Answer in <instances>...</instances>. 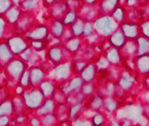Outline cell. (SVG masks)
I'll use <instances>...</instances> for the list:
<instances>
[{"instance_id": "6da1fadb", "label": "cell", "mask_w": 149, "mask_h": 126, "mask_svg": "<svg viewBox=\"0 0 149 126\" xmlns=\"http://www.w3.org/2000/svg\"><path fill=\"white\" fill-rule=\"evenodd\" d=\"M93 26L96 34L106 39L119 28V24L110 15H99L93 21Z\"/></svg>"}, {"instance_id": "7a4b0ae2", "label": "cell", "mask_w": 149, "mask_h": 126, "mask_svg": "<svg viewBox=\"0 0 149 126\" xmlns=\"http://www.w3.org/2000/svg\"><path fill=\"white\" fill-rule=\"evenodd\" d=\"M119 28L121 30L127 40H135L139 36H141L140 26L137 23L124 21L119 24Z\"/></svg>"}, {"instance_id": "3957f363", "label": "cell", "mask_w": 149, "mask_h": 126, "mask_svg": "<svg viewBox=\"0 0 149 126\" xmlns=\"http://www.w3.org/2000/svg\"><path fill=\"white\" fill-rule=\"evenodd\" d=\"M120 3H123L122 0H100L96 3V6L100 15H110Z\"/></svg>"}, {"instance_id": "277c9868", "label": "cell", "mask_w": 149, "mask_h": 126, "mask_svg": "<svg viewBox=\"0 0 149 126\" xmlns=\"http://www.w3.org/2000/svg\"><path fill=\"white\" fill-rule=\"evenodd\" d=\"M127 38L125 37L123 32L121 31V30L120 28H118L117 30H115L107 38V41L108 43V44L111 47L116 48L118 50H120L124 44L127 42Z\"/></svg>"}, {"instance_id": "5b68a950", "label": "cell", "mask_w": 149, "mask_h": 126, "mask_svg": "<svg viewBox=\"0 0 149 126\" xmlns=\"http://www.w3.org/2000/svg\"><path fill=\"white\" fill-rule=\"evenodd\" d=\"M121 57H137L138 56V46L135 40H127L124 46L120 50Z\"/></svg>"}, {"instance_id": "8992f818", "label": "cell", "mask_w": 149, "mask_h": 126, "mask_svg": "<svg viewBox=\"0 0 149 126\" xmlns=\"http://www.w3.org/2000/svg\"><path fill=\"white\" fill-rule=\"evenodd\" d=\"M127 11V7L124 3H120L111 12L110 16L113 18V20L118 24H120L122 22L126 21Z\"/></svg>"}, {"instance_id": "52a82bcc", "label": "cell", "mask_w": 149, "mask_h": 126, "mask_svg": "<svg viewBox=\"0 0 149 126\" xmlns=\"http://www.w3.org/2000/svg\"><path fill=\"white\" fill-rule=\"evenodd\" d=\"M135 42L138 46V56L149 54V38L143 36H139Z\"/></svg>"}, {"instance_id": "ba28073f", "label": "cell", "mask_w": 149, "mask_h": 126, "mask_svg": "<svg viewBox=\"0 0 149 126\" xmlns=\"http://www.w3.org/2000/svg\"><path fill=\"white\" fill-rule=\"evenodd\" d=\"M135 61L139 71L142 73H149V54L135 57Z\"/></svg>"}, {"instance_id": "9c48e42d", "label": "cell", "mask_w": 149, "mask_h": 126, "mask_svg": "<svg viewBox=\"0 0 149 126\" xmlns=\"http://www.w3.org/2000/svg\"><path fill=\"white\" fill-rule=\"evenodd\" d=\"M106 58L108 62L112 63V64H117L119 62H120L122 57L120 55V50L113 48V47H110L106 53Z\"/></svg>"}, {"instance_id": "30bf717a", "label": "cell", "mask_w": 149, "mask_h": 126, "mask_svg": "<svg viewBox=\"0 0 149 126\" xmlns=\"http://www.w3.org/2000/svg\"><path fill=\"white\" fill-rule=\"evenodd\" d=\"M84 23L85 20L82 17H79L77 18V20L74 22V24L72 25V33L75 36H82L83 35V30H84Z\"/></svg>"}, {"instance_id": "8fae6325", "label": "cell", "mask_w": 149, "mask_h": 126, "mask_svg": "<svg viewBox=\"0 0 149 126\" xmlns=\"http://www.w3.org/2000/svg\"><path fill=\"white\" fill-rule=\"evenodd\" d=\"M139 26L141 35L149 38V18H145L144 20H142L139 24Z\"/></svg>"}, {"instance_id": "7c38bea8", "label": "cell", "mask_w": 149, "mask_h": 126, "mask_svg": "<svg viewBox=\"0 0 149 126\" xmlns=\"http://www.w3.org/2000/svg\"><path fill=\"white\" fill-rule=\"evenodd\" d=\"M94 33H95V30L93 26V21H85L83 34L86 37H90L94 35Z\"/></svg>"}, {"instance_id": "4fadbf2b", "label": "cell", "mask_w": 149, "mask_h": 126, "mask_svg": "<svg viewBox=\"0 0 149 126\" xmlns=\"http://www.w3.org/2000/svg\"><path fill=\"white\" fill-rule=\"evenodd\" d=\"M93 73H94V68L93 66H89L88 68L86 69L85 71V76L87 80H90L93 78Z\"/></svg>"}, {"instance_id": "5bb4252c", "label": "cell", "mask_w": 149, "mask_h": 126, "mask_svg": "<svg viewBox=\"0 0 149 126\" xmlns=\"http://www.w3.org/2000/svg\"><path fill=\"white\" fill-rule=\"evenodd\" d=\"M123 3L127 7V8H133V7H137L138 6V0H124Z\"/></svg>"}, {"instance_id": "9a60e30c", "label": "cell", "mask_w": 149, "mask_h": 126, "mask_svg": "<svg viewBox=\"0 0 149 126\" xmlns=\"http://www.w3.org/2000/svg\"><path fill=\"white\" fill-rule=\"evenodd\" d=\"M149 0H138V6L139 8H143L148 4Z\"/></svg>"}, {"instance_id": "2e32d148", "label": "cell", "mask_w": 149, "mask_h": 126, "mask_svg": "<svg viewBox=\"0 0 149 126\" xmlns=\"http://www.w3.org/2000/svg\"><path fill=\"white\" fill-rule=\"evenodd\" d=\"M99 1H100V0H98V2H99Z\"/></svg>"}]
</instances>
